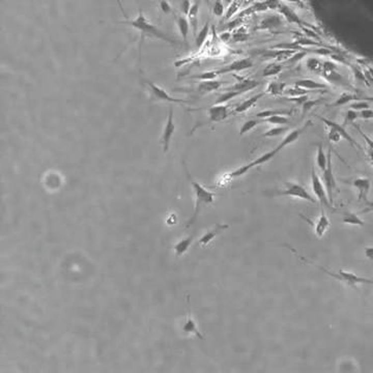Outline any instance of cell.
Returning <instances> with one entry per match:
<instances>
[{
    "label": "cell",
    "instance_id": "obj_53",
    "mask_svg": "<svg viewBox=\"0 0 373 373\" xmlns=\"http://www.w3.org/2000/svg\"><path fill=\"white\" fill-rule=\"evenodd\" d=\"M359 116L361 119H365V120H370L373 119V109H364L362 111L359 112Z\"/></svg>",
    "mask_w": 373,
    "mask_h": 373
},
{
    "label": "cell",
    "instance_id": "obj_59",
    "mask_svg": "<svg viewBox=\"0 0 373 373\" xmlns=\"http://www.w3.org/2000/svg\"><path fill=\"white\" fill-rule=\"evenodd\" d=\"M256 0H243V7H247L251 5L252 3H254Z\"/></svg>",
    "mask_w": 373,
    "mask_h": 373
},
{
    "label": "cell",
    "instance_id": "obj_5",
    "mask_svg": "<svg viewBox=\"0 0 373 373\" xmlns=\"http://www.w3.org/2000/svg\"><path fill=\"white\" fill-rule=\"evenodd\" d=\"M144 83L148 86V89L149 91V98L151 100L158 101V102H165L170 104H189V101L184 99H177L172 97V95L165 90L163 87L157 85V84L152 83L149 80H144Z\"/></svg>",
    "mask_w": 373,
    "mask_h": 373
},
{
    "label": "cell",
    "instance_id": "obj_27",
    "mask_svg": "<svg viewBox=\"0 0 373 373\" xmlns=\"http://www.w3.org/2000/svg\"><path fill=\"white\" fill-rule=\"evenodd\" d=\"M286 89V84L284 82L278 81V80H273L268 83V85L266 87V92L267 94L273 95V97H280L284 93Z\"/></svg>",
    "mask_w": 373,
    "mask_h": 373
},
{
    "label": "cell",
    "instance_id": "obj_48",
    "mask_svg": "<svg viewBox=\"0 0 373 373\" xmlns=\"http://www.w3.org/2000/svg\"><path fill=\"white\" fill-rule=\"evenodd\" d=\"M305 56H307V49L306 50H302V51H297L290 59L287 60L286 63H290V64H297L298 62H300Z\"/></svg>",
    "mask_w": 373,
    "mask_h": 373
},
{
    "label": "cell",
    "instance_id": "obj_31",
    "mask_svg": "<svg viewBox=\"0 0 373 373\" xmlns=\"http://www.w3.org/2000/svg\"><path fill=\"white\" fill-rule=\"evenodd\" d=\"M306 67L307 69L312 72V73L317 74V75H322L323 72V62L316 57H310L307 59L306 62Z\"/></svg>",
    "mask_w": 373,
    "mask_h": 373
},
{
    "label": "cell",
    "instance_id": "obj_56",
    "mask_svg": "<svg viewBox=\"0 0 373 373\" xmlns=\"http://www.w3.org/2000/svg\"><path fill=\"white\" fill-rule=\"evenodd\" d=\"M364 254H365L367 259L373 261V247H366L365 251H364Z\"/></svg>",
    "mask_w": 373,
    "mask_h": 373
},
{
    "label": "cell",
    "instance_id": "obj_55",
    "mask_svg": "<svg viewBox=\"0 0 373 373\" xmlns=\"http://www.w3.org/2000/svg\"><path fill=\"white\" fill-rule=\"evenodd\" d=\"M365 204V208L363 211H361L360 214H367V213H370V212H373V201H369V200H366L364 202Z\"/></svg>",
    "mask_w": 373,
    "mask_h": 373
},
{
    "label": "cell",
    "instance_id": "obj_11",
    "mask_svg": "<svg viewBox=\"0 0 373 373\" xmlns=\"http://www.w3.org/2000/svg\"><path fill=\"white\" fill-rule=\"evenodd\" d=\"M232 76L237 79V82L235 84H233V85H230L228 86L227 88H225V90H233V91H239L242 92L243 94L248 92V91H251L255 89L256 87H258L260 85V82L255 80V79H250V78H245V77H239V76H236L234 73L232 74Z\"/></svg>",
    "mask_w": 373,
    "mask_h": 373
},
{
    "label": "cell",
    "instance_id": "obj_37",
    "mask_svg": "<svg viewBox=\"0 0 373 373\" xmlns=\"http://www.w3.org/2000/svg\"><path fill=\"white\" fill-rule=\"evenodd\" d=\"M249 40V32L246 27L242 26L237 29H234V32L231 33V42L233 43H242Z\"/></svg>",
    "mask_w": 373,
    "mask_h": 373
},
{
    "label": "cell",
    "instance_id": "obj_17",
    "mask_svg": "<svg viewBox=\"0 0 373 373\" xmlns=\"http://www.w3.org/2000/svg\"><path fill=\"white\" fill-rule=\"evenodd\" d=\"M180 331H182L183 334L186 336H196L200 340L204 339V336L201 334V332L197 328L196 321L190 314L184 318L182 327H180Z\"/></svg>",
    "mask_w": 373,
    "mask_h": 373
},
{
    "label": "cell",
    "instance_id": "obj_12",
    "mask_svg": "<svg viewBox=\"0 0 373 373\" xmlns=\"http://www.w3.org/2000/svg\"><path fill=\"white\" fill-rule=\"evenodd\" d=\"M283 26V17L280 14H269L264 17L258 25L254 28L255 31H270L278 29Z\"/></svg>",
    "mask_w": 373,
    "mask_h": 373
},
{
    "label": "cell",
    "instance_id": "obj_33",
    "mask_svg": "<svg viewBox=\"0 0 373 373\" xmlns=\"http://www.w3.org/2000/svg\"><path fill=\"white\" fill-rule=\"evenodd\" d=\"M342 222L347 225H355V226H361L363 227L365 225V222L360 218V217L352 212H346L343 214Z\"/></svg>",
    "mask_w": 373,
    "mask_h": 373
},
{
    "label": "cell",
    "instance_id": "obj_23",
    "mask_svg": "<svg viewBox=\"0 0 373 373\" xmlns=\"http://www.w3.org/2000/svg\"><path fill=\"white\" fill-rule=\"evenodd\" d=\"M294 85H297L298 87H302V88H304L306 90H309V91H312V90H315V91H327L328 90V87H327L326 84L316 82V81L312 80V79H299V80H297L295 82Z\"/></svg>",
    "mask_w": 373,
    "mask_h": 373
},
{
    "label": "cell",
    "instance_id": "obj_8",
    "mask_svg": "<svg viewBox=\"0 0 373 373\" xmlns=\"http://www.w3.org/2000/svg\"><path fill=\"white\" fill-rule=\"evenodd\" d=\"M311 187H312V191H313L314 195L320 202L321 207L331 208L332 204L330 203L326 187H324V185L322 184V180L320 179L318 174L315 172L314 167L311 168Z\"/></svg>",
    "mask_w": 373,
    "mask_h": 373
},
{
    "label": "cell",
    "instance_id": "obj_6",
    "mask_svg": "<svg viewBox=\"0 0 373 373\" xmlns=\"http://www.w3.org/2000/svg\"><path fill=\"white\" fill-rule=\"evenodd\" d=\"M175 129H176V127H175V123H174V109H173V106L170 105L169 110H168L166 123H165L162 135H161V139H160V143L162 146L163 151L165 153L168 152V150H169L171 139L173 137Z\"/></svg>",
    "mask_w": 373,
    "mask_h": 373
},
{
    "label": "cell",
    "instance_id": "obj_52",
    "mask_svg": "<svg viewBox=\"0 0 373 373\" xmlns=\"http://www.w3.org/2000/svg\"><path fill=\"white\" fill-rule=\"evenodd\" d=\"M159 5H160V8L164 14H170L172 11V7H171L170 3L167 1V0H160Z\"/></svg>",
    "mask_w": 373,
    "mask_h": 373
},
{
    "label": "cell",
    "instance_id": "obj_4",
    "mask_svg": "<svg viewBox=\"0 0 373 373\" xmlns=\"http://www.w3.org/2000/svg\"><path fill=\"white\" fill-rule=\"evenodd\" d=\"M275 196H287L302 199L311 203H316V199L312 196L307 189L297 183H285V187L281 190H277L274 193Z\"/></svg>",
    "mask_w": 373,
    "mask_h": 373
},
{
    "label": "cell",
    "instance_id": "obj_1",
    "mask_svg": "<svg viewBox=\"0 0 373 373\" xmlns=\"http://www.w3.org/2000/svg\"><path fill=\"white\" fill-rule=\"evenodd\" d=\"M118 24H123V25L129 26L137 30L140 34V41L141 43L147 38H153L166 43H169L171 45H177L178 42L174 39H172L169 34L159 28L157 25L152 24L148 17L144 15L143 10L140 9L137 17L133 20H124V21H117Z\"/></svg>",
    "mask_w": 373,
    "mask_h": 373
},
{
    "label": "cell",
    "instance_id": "obj_32",
    "mask_svg": "<svg viewBox=\"0 0 373 373\" xmlns=\"http://www.w3.org/2000/svg\"><path fill=\"white\" fill-rule=\"evenodd\" d=\"M263 119H260V118H252V119H249V120H246V122L242 125V128H240L239 130V136H244L245 134L249 133V132H251L252 130H254L257 126H259L260 124H263Z\"/></svg>",
    "mask_w": 373,
    "mask_h": 373
},
{
    "label": "cell",
    "instance_id": "obj_28",
    "mask_svg": "<svg viewBox=\"0 0 373 373\" xmlns=\"http://www.w3.org/2000/svg\"><path fill=\"white\" fill-rule=\"evenodd\" d=\"M243 7V0H233L231 3L228 4V7L224 14V20L229 21L233 19L237 14L242 10Z\"/></svg>",
    "mask_w": 373,
    "mask_h": 373
},
{
    "label": "cell",
    "instance_id": "obj_13",
    "mask_svg": "<svg viewBox=\"0 0 373 373\" xmlns=\"http://www.w3.org/2000/svg\"><path fill=\"white\" fill-rule=\"evenodd\" d=\"M357 191H358V201L359 202H365L368 197L369 191L371 188V182L368 177L361 176L358 178L353 179L350 183Z\"/></svg>",
    "mask_w": 373,
    "mask_h": 373
},
{
    "label": "cell",
    "instance_id": "obj_40",
    "mask_svg": "<svg viewBox=\"0 0 373 373\" xmlns=\"http://www.w3.org/2000/svg\"><path fill=\"white\" fill-rule=\"evenodd\" d=\"M263 122L276 126H286L287 124H290V118L286 115H274L268 118H264Z\"/></svg>",
    "mask_w": 373,
    "mask_h": 373
},
{
    "label": "cell",
    "instance_id": "obj_3",
    "mask_svg": "<svg viewBox=\"0 0 373 373\" xmlns=\"http://www.w3.org/2000/svg\"><path fill=\"white\" fill-rule=\"evenodd\" d=\"M185 170L187 173V177L190 182V185L192 186V189H193L194 191V196H195L194 212L193 214H192V217L187 223V228H189L196 221L199 213L201 212V209L206 206H211V204L215 202L216 194L214 193V192L208 190L207 188H204L201 184L197 182V180H195L193 177H192L187 166H185Z\"/></svg>",
    "mask_w": 373,
    "mask_h": 373
},
{
    "label": "cell",
    "instance_id": "obj_51",
    "mask_svg": "<svg viewBox=\"0 0 373 373\" xmlns=\"http://www.w3.org/2000/svg\"><path fill=\"white\" fill-rule=\"evenodd\" d=\"M353 126H354V128H355V129H356V130H357V131L359 132L360 135L363 137V139H364V140H365V142L367 143L368 148H369V149H373V140H372L371 138H369V137H368V136H367V135H366V134L364 133V132H363L362 130H361V128H360L359 126H357L356 124H354Z\"/></svg>",
    "mask_w": 373,
    "mask_h": 373
},
{
    "label": "cell",
    "instance_id": "obj_24",
    "mask_svg": "<svg viewBox=\"0 0 373 373\" xmlns=\"http://www.w3.org/2000/svg\"><path fill=\"white\" fill-rule=\"evenodd\" d=\"M297 51L295 50H280V49H274L269 50L267 53H264V57L274 59V62L277 63H284L287 62Z\"/></svg>",
    "mask_w": 373,
    "mask_h": 373
},
{
    "label": "cell",
    "instance_id": "obj_2",
    "mask_svg": "<svg viewBox=\"0 0 373 373\" xmlns=\"http://www.w3.org/2000/svg\"><path fill=\"white\" fill-rule=\"evenodd\" d=\"M284 246L287 247L288 249H290V250L293 252V253H294V254H295V255H296L300 261H303V262L308 263V264H311V266H314L316 269L320 270V271L323 272L324 274H327L328 276L332 277V278H334V279H336V280H338L339 282L344 283V284L347 285V286L356 288V287H358L359 284H370V285H373V280H371V279L365 278V277L358 276V275H356V274H354V273L346 272V271H344V270H340V271H337V272L330 271V270H328V269H326V268H323V267L319 266V264L314 263L313 261H311L310 259H308V258L302 256V255H300V254L298 253V252L296 249H294V248L291 247L290 245H286V244H285Z\"/></svg>",
    "mask_w": 373,
    "mask_h": 373
},
{
    "label": "cell",
    "instance_id": "obj_21",
    "mask_svg": "<svg viewBox=\"0 0 373 373\" xmlns=\"http://www.w3.org/2000/svg\"><path fill=\"white\" fill-rule=\"evenodd\" d=\"M175 16V22L177 25V29L179 31V34L182 35L183 42L185 44L188 43V38H189V33H190V21L188 17L184 14H174Z\"/></svg>",
    "mask_w": 373,
    "mask_h": 373
},
{
    "label": "cell",
    "instance_id": "obj_35",
    "mask_svg": "<svg viewBox=\"0 0 373 373\" xmlns=\"http://www.w3.org/2000/svg\"><path fill=\"white\" fill-rule=\"evenodd\" d=\"M359 100L357 95L353 94L352 92L350 91H345L343 93L340 94V97L337 99L333 104H331V107H339V106H344L348 103H351L353 101H357Z\"/></svg>",
    "mask_w": 373,
    "mask_h": 373
},
{
    "label": "cell",
    "instance_id": "obj_60",
    "mask_svg": "<svg viewBox=\"0 0 373 373\" xmlns=\"http://www.w3.org/2000/svg\"><path fill=\"white\" fill-rule=\"evenodd\" d=\"M233 1V0H224V2L226 3V4H229V3H231Z\"/></svg>",
    "mask_w": 373,
    "mask_h": 373
},
{
    "label": "cell",
    "instance_id": "obj_29",
    "mask_svg": "<svg viewBox=\"0 0 373 373\" xmlns=\"http://www.w3.org/2000/svg\"><path fill=\"white\" fill-rule=\"evenodd\" d=\"M211 32V21L208 20L204 24L203 27L197 32L196 34V39H195V46L197 49H200V48L203 46V44L207 42V39L209 38Z\"/></svg>",
    "mask_w": 373,
    "mask_h": 373
},
{
    "label": "cell",
    "instance_id": "obj_10",
    "mask_svg": "<svg viewBox=\"0 0 373 373\" xmlns=\"http://www.w3.org/2000/svg\"><path fill=\"white\" fill-rule=\"evenodd\" d=\"M209 120L211 123L218 124L226 120L232 114V111L229 110V106L226 104H214L208 110Z\"/></svg>",
    "mask_w": 373,
    "mask_h": 373
},
{
    "label": "cell",
    "instance_id": "obj_44",
    "mask_svg": "<svg viewBox=\"0 0 373 373\" xmlns=\"http://www.w3.org/2000/svg\"><path fill=\"white\" fill-rule=\"evenodd\" d=\"M358 118H360L358 111L353 110V109L347 110L346 113H345V116H344V124H343V126H346L348 124L354 125Z\"/></svg>",
    "mask_w": 373,
    "mask_h": 373
},
{
    "label": "cell",
    "instance_id": "obj_47",
    "mask_svg": "<svg viewBox=\"0 0 373 373\" xmlns=\"http://www.w3.org/2000/svg\"><path fill=\"white\" fill-rule=\"evenodd\" d=\"M350 108L353 110L360 112L364 109H368V108H370V104L368 101H356L350 105Z\"/></svg>",
    "mask_w": 373,
    "mask_h": 373
},
{
    "label": "cell",
    "instance_id": "obj_58",
    "mask_svg": "<svg viewBox=\"0 0 373 373\" xmlns=\"http://www.w3.org/2000/svg\"><path fill=\"white\" fill-rule=\"evenodd\" d=\"M367 154H368V159H369V161H370V164H371V166L373 167V149H371L368 148Z\"/></svg>",
    "mask_w": 373,
    "mask_h": 373
},
{
    "label": "cell",
    "instance_id": "obj_39",
    "mask_svg": "<svg viewBox=\"0 0 373 373\" xmlns=\"http://www.w3.org/2000/svg\"><path fill=\"white\" fill-rule=\"evenodd\" d=\"M290 131V128L286 127V126H277V127H274L270 130H268L266 133H263L261 136L262 137H266V138H273V137H278V136H281L283 135L284 133H286V132Z\"/></svg>",
    "mask_w": 373,
    "mask_h": 373
},
{
    "label": "cell",
    "instance_id": "obj_15",
    "mask_svg": "<svg viewBox=\"0 0 373 373\" xmlns=\"http://www.w3.org/2000/svg\"><path fill=\"white\" fill-rule=\"evenodd\" d=\"M318 118H319V119L321 120V122H322L324 125H326L328 128H333V129H335V130L338 131L339 133L341 134V136L343 137V139L346 140L348 143L351 144V147H353V148H358L359 149H362V148H361V147L359 146L358 142L355 141L354 138H353L350 134H348V132L346 131V129H345V127H344L343 125H340V124H338V123H336V122H334V120L329 119V118H327V117L318 116Z\"/></svg>",
    "mask_w": 373,
    "mask_h": 373
},
{
    "label": "cell",
    "instance_id": "obj_46",
    "mask_svg": "<svg viewBox=\"0 0 373 373\" xmlns=\"http://www.w3.org/2000/svg\"><path fill=\"white\" fill-rule=\"evenodd\" d=\"M328 139L332 143H339L343 139V137L337 130L333 128H328Z\"/></svg>",
    "mask_w": 373,
    "mask_h": 373
},
{
    "label": "cell",
    "instance_id": "obj_61",
    "mask_svg": "<svg viewBox=\"0 0 373 373\" xmlns=\"http://www.w3.org/2000/svg\"><path fill=\"white\" fill-rule=\"evenodd\" d=\"M367 101H369V102H373V98H368V99H366Z\"/></svg>",
    "mask_w": 373,
    "mask_h": 373
},
{
    "label": "cell",
    "instance_id": "obj_18",
    "mask_svg": "<svg viewBox=\"0 0 373 373\" xmlns=\"http://www.w3.org/2000/svg\"><path fill=\"white\" fill-rule=\"evenodd\" d=\"M278 11H279V14L283 17V19L288 23L296 24V25H303L304 24L303 20L299 18V16L296 13V10L290 5L281 2L278 8Z\"/></svg>",
    "mask_w": 373,
    "mask_h": 373
},
{
    "label": "cell",
    "instance_id": "obj_22",
    "mask_svg": "<svg viewBox=\"0 0 373 373\" xmlns=\"http://www.w3.org/2000/svg\"><path fill=\"white\" fill-rule=\"evenodd\" d=\"M223 85V82L220 80H204L200 81L198 86L196 88V91L199 94H208L211 92H214L216 90H219Z\"/></svg>",
    "mask_w": 373,
    "mask_h": 373
},
{
    "label": "cell",
    "instance_id": "obj_54",
    "mask_svg": "<svg viewBox=\"0 0 373 373\" xmlns=\"http://www.w3.org/2000/svg\"><path fill=\"white\" fill-rule=\"evenodd\" d=\"M270 10H278L281 1L280 0H266Z\"/></svg>",
    "mask_w": 373,
    "mask_h": 373
},
{
    "label": "cell",
    "instance_id": "obj_42",
    "mask_svg": "<svg viewBox=\"0 0 373 373\" xmlns=\"http://www.w3.org/2000/svg\"><path fill=\"white\" fill-rule=\"evenodd\" d=\"M308 92H310L309 90H306L302 87H298L297 85H294L290 88H286L284 93L287 94L288 97H300V95H306L308 94Z\"/></svg>",
    "mask_w": 373,
    "mask_h": 373
},
{
    "label": "cell",
    "instance_id": "obj_26",
    "mask_svg": "<svg viewBox=\"0 0 373 373\" xmlns=\"http://www.w3.org/2000/svg\"><path fill=\"white\" fill-rule=\"evenodd\" d=\"M200 4H201V0H194V2H192L191 9L189 11L188 19L190 21V24L192 28H193L194 34L197 33V27H198V16H199V10H200Z\"/></svg>",
    "mask_w": 373,
    "mask_h": 373
},
{
    "label": "cell",
    "instance_id": "obj_57",
    "mask_svg": "<svg viewBox=\"0 0 373 373\" xmlns=\"http://www.w3.org/2000/svg\"><path fill=\"white\" fill-rule=\"evenodd\" d=\"M116 3H117V5H118V7H119V10L122 11V14H123L126 18H128V15H127V13H126V10H125V6H124V4H123V0H116Z\"/></svg>",
    "mask_w": 373,
    "mask_h": 373
},
{
    "label": "cell",
    "instance_id": "obj_20",
    "mask_svg": "<svg viewBox=\"0 0 373 373\" xmlns=\"http://www.w3.org/2000/svg\"><path fill=\"white\" fill-rule=\"evenodd\" d=\"M266 94L267 93L263 91V92H259L257 94L252 95L251 98L245 100L244 102H242L240 104H238L237 106H235V108L233 109V112L236 113V114H243V113L247 112L248 110L252 109V108H253Z\"/></svg>",
    "mask_w": 373,
    "mask_h": 373
},
{
    "label": "cell",
    "instance_id": "obj_34",
    "mask_svg": "<svg viewBox=\"0 0 373 373\" xmlns=\"http://www.w3.org/2000/svg\"><path fill=\"white\" fill-rule=\"evenodd\" d=\"M316 164L317 167L320 169V171H323L326 169L328 165V153L326 154L323 150V146L321 143L317 144V151H316Z\"/></svg>",
    "mask_w": 373,
    "mask_h": 373
},
{
    "label": "cell",
    "instance_id": "obj_36",
    "mask_svg": "<svg viewBox=\"0 0 373 373\" xmlns=\"http://www.w3.org/2000/svg\"><path fill=\"white\" fill-rule=\"evenodd\" d=\"M292 114H293V111H291V110L267 109V110H262V111L258 112L257 114H255V117L260 118V119H264V118H268V117L274 116V115H286V116H290Z\"/></svg>",
    "mask_w": 373,
    "mask_h": 373
},
{
    "label": "cell",
    "instance_id": "obj_49",
    "mask_svg": "<svg viewBox=\"0 0 373 373\" xmlns=\"http://www.w3.org/2000/svg\"><path fill=\"white\" fill-rule=\"evenodd\" d=\"M308 99H309L308 94L300 95V97H287V98H284V100H286L288 102H292V103H295V104L300 105V106H302Z\"/></svg>",
    "mask_w": 373,
    "mask_h": 373
},
{
    "label": "cell",
    "instance_id": "obj_45",
    "mask_svg": "<svg viewBox=\"0 0 373 373\" xmlns=\"http://www.w3.org/2000/svg\"><path fill=\"white\" fill-rule=\"evenodd\" d=\"M224 1L223 0H215V3L213 5V14L216 17H223L224 13Z\"/></svg>",
    "mask_w": 373,
    "mask_h": 373
},
{
    "label": "cell",
    "instance_id": "obj_16",
    "mask_svg": "<svg viewBox=\"0 0 373 373\" xmlns=\"http://www.w3.org/2000/svg\"><path fill=\"white\" fill-rule=\"evenodd\" d=\"M311 125H312V122H311V120H308V122H307L303 127H300V128H298V129H295V130L291 131L290 133H288V134L284 137V139L280 142L279 146H277V148H278L280 150H282V149H284L285 148L290 147L291 144L295 143V142H296L300 136L303 135L304 132H305V131H306Z\"/></svg>",
    "mask_w": 373,
    "mask_h": 373
},
{
    "label": "cell",
    "instance_id": "obj_41",
    "mask_svg": "<svg viewBox=\"0 0 373 373\" xmlns=\"http://www.w3.org/2000/svg\"><path fill=\"white\" fill-rule=\"evenodd\" d=\"M217 77H219L218 74H217V71L216 70H211V71L203 72V73H200V74H197V75L190 76L189 78L190 79H196V80L204 81V80H215V79H217Z\"/></svg>",
    "mask_w": 373,
    "mask_h": 373
},
{
    "label": "cell",
    "instance_id": "obj_9",
    "mask_svg": "<svg viewBox=\"0 0 373 373\" xmlns=\"http://www.w3.org/2000/svg\"><path fill=\"white\" fill-rule=\"evenodd\" d=\"M252 67H253V62H252V59L240 58L216 71L218 76H222V75H227V74H233V73H236V72H243L248 69H251Z\"/></svg>",
    "mask_w": 373,
    "mask_h": 373
},
{
    "label": "cell",
    "instance_id": "obj_43",
    "mask_svg": "<svg viewBox=\"0 0 373 373\" xmlns=\"http://www.w3.org/2000/svg\"><path fill=\"white\" fill-rule=\"evenodd\" d=\"M321 99L319 100H310L308 99L303 105H302V116L304 117L306 114H308L313 108H315L316 106L320 105L321 104Z\"/></svg>",
    "mask_w": 373,
    "mask_h": 373
},
{
    "label": "cell",
    "instance_id": "obj_25",
    "mask_svg": "<svg viewBox=\"0 0 373 373\" xmlns=\"http://www.w3.org/2000/svg\"><path fill=\"white\" fill-rule=\"evenodd\" d=\"M193 239H194L193 235H188L187 237L179 239L177 243L174 244L173 250H174V255H175L176 258L182 257L183 255H185L187 253L188 250L190 249V247L192 245V243H193Z\"/></svg>",
    "mask_w": 373,
    "mask_h": 373
},
{
    "label": "cell",
    "instance_id": "obj_19",
    "mask_svg": "<svg viewBox=\"0 0 373 373\" xmlns=\"http://www.w3.org/2000/svg\"><path fill=\"white\" fill-rule=\"evenodd\" d=\"M228 228H229V225H228V224H218L216 227H214L213 229L207 231L206 233H204V234L199 238V240H198L199 245L202 246V247H207V246H209V245L213 242L214 238H215L217 235H219L221 232H223V231H225L226 229H228Z\"/></svg>",
    "mask_w": 373,
    "mask_h": 373
},
{
    "label": "cell",
    "instance_id": "obj_30",
    "mask_svg": "<svg viewBox=\"0 0 373 373\" xmlns=\"http://www.w3.org/2000/svg\"><path fill=\"white\" fill-rule=\"evenodd\" d=\"M283 71V67L280 63L277 62H272L268 64L262 70V77L264 78H269V77H275L277 75H279L281 72Z\"/></svg>",
    "mask_w": 373,
    "mask_h": 373
},
{
    "label": "cell",
    "instance_id": "obj_14",
    "mask_svg": "<svg viewBox=\"0 0 373 373\" xmlns=\"http://www.w3.org/2000/svg\"><path fill=\"white\" fill-rule=\"evenodd\" d=\"M305 220L307 222H309L312 226H313L314 234L319 238H321L324 234H326V232L330 229V227H331V222L328 218L326 212H324L323 210L321 211V214L316 219V221L313 222V221H311V220L306 219V218H305Z\"/></svg>",
    "mask_w": 373,
    "mask_h": 373
},
{
    "label": "cell",
    "instance_id": "obj_38",
    "mask_svg": "<svg viewBox=\"0 0 373 373\" xmlns=\"http://www.w3.org/2000/svg\"><path fill=\"white\" fill-rule=\"evenodd\" d=\"M243 93L239 92V91H233V90H225V92H223L222 94L219 95V98L217 99V101L215 102V104H226L227 102H229L237 97H239V95H242Z\"/></svg>",
    "mask_w": 373,
    "mask_h": 373
},
{
    "label": "cell",
    "instance_id": "obj_50",
    "mask_svg": "<svg viewBox=\"0 0 373 373\" xmlns=\"http://www.w3.org/2000/svg\"><path fill=\"white\" fill-rule=\"evenodd\" d=\"M191 6H192L191 0H182V1H180V5H179V8H180V11H182V14H184L188 17Z\"/></svg>",
    "mask_w": 373,
    "mask_h": 373
},
{
    "label": "cell",
    "instance_id": "obj_7",
    "mask_svg": "<svg viewBox=\"0 0 373 373\" xmlns=\"http://www.w3.org/2000/svg\"><path fill=\"white\" fill-rule=\"evenodd\" d=\"M321 173H322L323 185L324 187H326L330 203L333 207L334 192L337 189V183H336V178L333 172V161H332V149L331 148L328 150V165L326 167V169L321 171Z\"/></svg>",
    "mask_w": 373,
    "mask_h": 373
}]
</instances>
